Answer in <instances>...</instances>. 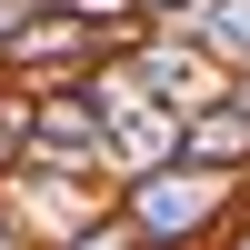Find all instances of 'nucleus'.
Masks as SVG:
<instances>
[{"mask_svg":"<svg viewBox=\"0 0 250 250\" xmlns=\"http://www.w3.org/2000/svg\"><path fill=\"white\" fill-rule=\"evenodd\" d=\"M240 80H250V70H240Z\"/></svg>","mask_w":250,"mask_h":250,"instance_id":"13","label":"nucleus"},{"mask_svg":"<svg viewBox=\"0 0 250 250\" xmlns=\"http://www.w3.org/2000/svg\"><path fill=\"white\" fill-rule=\"evenodd\" d=\"M50 250H140V240H130V220H120V200H110L90 230H70V240H50Z\"/></svg>","mask_w":250,"mask_h":250,"instance_id":"9","label":"nucleus"},{"mask_svg":"<svg viewBox=\"0 0 250 250\" xmlns=\"http://www.w3.org/2000/svg\"><path fill=\"white\" fill-rule=\"evenodd\" d=\"M170 40H190V50L220 60V70H250V0H200V10L170 20Z\"/></svg>","mask_w":250,"mask_h":250,"instance_id":"7","label":"nucleus"},{"mask_svg":"<svg viewBox=\"0 0 250 250\" xmlns=\"http://www.w3.org/2000/svg\"><path fill=\"white\" fill-rule=\"evenodd\" d=\"M180 160L210 170V180H250V110H230V90L180 120Z\"/></svg>","mask_w":250,"mask_h":250,"instance_id":"6","label":"nucleus"},{"mask_svg":"<svg viewBox=\"0 0 250 250\" xmlns=\"http://www.w3.org/2000/svg\"><path fill=\"white\" fill-rule=\"evenodd\" d=\"M20 170V90H0V180Z\"/></svg>","mask_w":250,"mask_h":250,"instance_id":"10","label":"nucleus"},{"mask_svg":"<svg viewBox=\"0 0 250 250\" xmlns=\"http://www.w3.org/2000/svg\"><path fill=\"white\" fill-rule=\"evenodd\" d=\"M110 200H120V220H130L140 250H210L240 220L250 180H210V170H190V160H170V170L130 180V190H110Z\"/></svg>","mask_w":250,"mask_h":250,"instance_id":"1","label":"nucleus"},{"mask_svg":"<svg viewBox=\"0 0 250 250\" xmlns=\"http://www.w3.org/2000/svg\"><path fill=\"white\" fill-rule=\"evenodd\" d=\"M100 210H110V190H90V180H70V170H40V160H20V170L0 180V220H10L20 250H50V240L90 230Z\"/></svg>","mask_w":250,"mask_h":250,"instance_id":"4","label":"nucleus"},{"mask_svg":"<svg viewBox=\"0 0 250 250\" xmlns=\"http://www.w3.org/2000/svg\"><path fill=\"white\" fill-rule=\"evenodd\" d=\"M70 20L100 30V40H130V30H140V0H70Z\"/></svg>","mask_w":250,"mask_h":250,"instance_id":"8","label":"nucleus"},{"mask_svg":"<svg viewBox=\"0 0 250 250\" xmlns=\"http://www.w3.org/2000/svg\"><path fill=\"white\" fill-rule=\"evenodd\" d=\"M220 250H250V210H240V220H230V230H220Z\"/></svg>","mask_w":250,"mask_h":250,"instance_id":"12","label":"nucleus"},{"mask_svg":"<svg viewBox=\"0 0 250 250\" xmlns=\"http://www.w3.org/2000/svg\"><path fill=\"white\" fill-rule=\"evenodd\" d=\"M20 160H40V170H70V180H90V190H110L90 80H70V90H20Z\"/></svg>","mask_w":250,"mask_h":250,"instance_id":"3","label":"nucleus"},{"mask_svg":"<svg viewBox=\"0 0 250 250\" xmlns=\"http://www.w3.org/2000/svg\"><path fill=\"white\" fill-rule=\"evenodd\" d=\"M180 10H200V0H140V30H170Z\"/></svg>","mask_w":250,"mask_h":250,"instance_id":"11","label":"nucleus"},{"mask_svg":"<svg viewBox=\"0 0 250 250\" xmlns=\"http://www.w3.org/2000/svg\"><path fill=\"white\" fill-rule=\"evenodd\" d=\"M90 110H100L110 190H130V180H150V170H170V160H180V120L160 110V100H140L130 80H120V60H110V70H90Z\"/></svg>","mask_w":250,"mask_h":250,"instance_id":"2","label":"nucleus"},{"mask_svg":"<svg viewBox=\"0 0 250 250\" xmlns=\"http://www.w3.org/2000/svg\"><path fill=\"white\" fill-rule=\"evenodd\" d=\"M120 80H130L140 100H160L170 120H190V110H210V100L230 90V70H220V60H200L190 40H170V30H140L130 50H120Z\"/></svg>","mask_w":250,"mask_h":250,"instance_id":"5","label":"nucleus"}]
</instances>
